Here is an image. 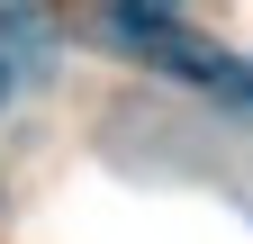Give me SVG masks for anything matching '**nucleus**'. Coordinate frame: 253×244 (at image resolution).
Returning a JSON list of instances; mask_svg holds the SVG:
<instances>
[]
</instances>
